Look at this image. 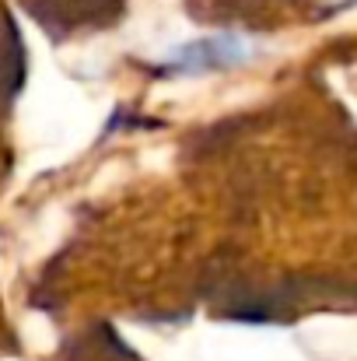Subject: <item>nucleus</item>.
Here are the masks:
<instances>
[{
	"label": "nucleus",
	"instance_id": "obj_1",
	"mask_svg": "<svg viewBox=\"0 0 357 361\" xmlns=\"http://www.w3.org/2000/svg\"><path fill=\"white\" fill-rule=\"evenodd\" d=\"M252 56H256V46L245 35L218 32V35H200V39H189V42L175 46L161 60L158 74L161 78H203V74H214V71L242 67Z\"/></svg>",
	"mask_w": 357,
	"mask_h": 361
},
{
	"label": "nucleus",
	"instance_id": "obj_2",
	"mask_svg": "<svg viewBox=\"0 0 357 361\" xmlns=\"http://www.w3.org/2000/svg\"><path fill=\"white\" fill-rule=\"evenodd\" d=\"M21 4L56 39L99 32L123 18V0H21Z\"/></svg>",
	"mask_w": 357,
	"mask_h": 361
}]
</instances>
